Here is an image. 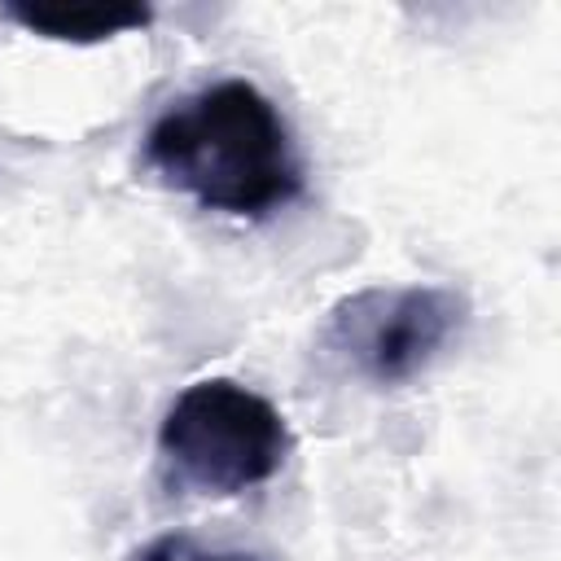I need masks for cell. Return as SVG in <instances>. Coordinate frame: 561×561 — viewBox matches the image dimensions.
I'll use <instances>...</instances> for the list:
<instances>
[{
  "instance_id": "obj_1",
  "label": "cell",
  "mask_w": 561,
  "mask_h": 561,
  "mask_svg": "<svg viewBox=\"0 0 561 561\" xmlns=\"http://www.w3.org/2000/svg\"><path fill=\"white\" fill-rule=\"evenodd\" d=\"M140 153L167 188L228 219H272L307 184L289 118L241 75L175 96L145 127Z\"/></svg>"
},
{
  "instance_id": "obj_2",
  "label": "cell",
  "mask_w": 561,
  "mask_h": 561,
  "mask_svg": "<svg viewBox=\"0 0 561 561\" xmlns=\"http://www.w3.org/2000/svg\"><path fill=\"white\" fill-rule=\"evenodd\" d=\"M294 451L285 412L237 377L184 386L158 425V460L197 495H241L272 482Z\"/></svg>"
},
{
  "instance_id": "obj_3",
  "label": "cell",
  "mask_w": 561,
  "mask_h": 561,
  "mask_svg": "<svg viewBox=\"0 0 561 561\" xmlns=\"http://www.w3.org/2000/svg\"><path fill=\"white\" fill-rule=\"evenodd\" d=\"M469 298L451 285H364L324 316V351L368 386L394 390L430 373L469 329Z\"/></svg>"
},
{
  "instance_id": "obj_4",
  "label": "cell",
  "mask_w": 561,
  "mask_h": 561,
  "mask_svg": "<svg viewBox=\"0 0 561 561\" xmlns=\"http://www.w3.org/2000/svg\"><path fill=\"white\" fill-rule=\"evenodd\" d=\"M0 18L18 22L31 35L57 44H101L127 31H145L153 22L149 4H0Z\"/></svg>"
},
{
  "instance_id": "obj_5",
  "label": "cell",
  "mask_w": 561,
  "mask_h": 561,
  "mask_svg": "<svg viewBox=\"0 0 561 561\" xmlns=\"http://www.w3.org/2000/svg\"><path fill=\"white\" fill-rule=\"evenodd\" d=\"M127 561H254V557L228 552V548H210L206 539H197L188 530H162V535L145 539L140 548H131Z\"/></svg>"
}]
</instances>
